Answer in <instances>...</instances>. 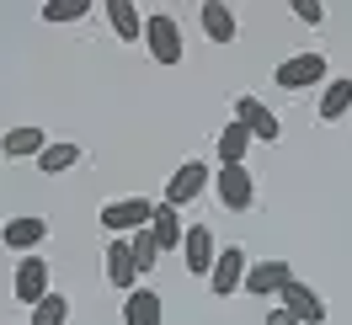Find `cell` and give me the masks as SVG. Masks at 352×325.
<instances>
[{
	"mask_svg": "<svg viewBox=\"0 0 352 325\" xmlns=\"http://www.w3.org/2000/svg\"><path fill=\"white\" fill-rule=\"evenodd\" d=\"M144 48H150L155 65H182L187 43H182V22H176L171 11H155V16H144Z\"/></svg>",
	"mask_w": 352,
	"mask_h": 325,
	"instance_id": "cell-1",
	"label": "cell"
},
{
	"mask_svg": "<svg viewBox=\"0 0 352 325\" xmlns=\"http://www.w3.org/2000/svg\"><path fill=\"white\" fill-rule=\"evenodd\" d=\"M150 218H155L150 197H112V203H102V229L107 235H139V229H150Z\"/></svg>",
	"mask_w": 352,
	"mask_h": 325,
	"instance_id": "cell-2",
	"label": "cell"
},
{
	"mask_svg": "<svg viewBox=\"0 0 352 325\" xmlns=\"http://www.w3.org/2000/svg\"><path fill=\"white\" fill-rule=\"evenodd\" d=\"M272 80L283 91H309V86H326V54H288L283 65L272 69Z\"/></svg>",
	"mask_w": 352,
	"mask_h": 325,
	"instance_id": "cell-3",
	"label": "cell"
},
{
	"mask_svg": "<svg viewBox=\"0 0 352 325\" xmlns=\"http://www.w3.org/2000/svg\"><path fill=\"white\" fill-rule=\"evenodd\" d=\"M214 192H219V203L230 214H245V208L256 203V181H251L245 166H219V171H214Z\"/></svg>",
	"mask_w": 352,
	"mask_h": 325,
	"instance_id": "cell-4",
	"label": "cell"
},
{
	"mask_svg": "<svg viewBox=\"0 0 352 325\" xmlns=\"http://www.w3.org/2000/svg\"><path fill=\"white\" fill-rule=\"evenodd\" d=\"M11 293H16V304L38 309V304L54 293V288H48V261L43 256H22L16 261V278H11Z\"/></svg>",
	"mask_w": 352,
	"mask_h": 325,
	"instance_id": "cell-5",
	"label": "cell"
},
{
	"mask_svg": "<svg viewBox=\"0 0 352 325\" xmlns=\"http://www.w3.org/2000/svg\"><path fill=\"white\" fill-rule=\"evenodd\" d=\"M43 240H48V218H38V214H16L0 224V245L16 251V256H32Z\"/></svg>",
	"mask_w": 352,
	"mask_h": 325,
	"instance_id": "cell-6",
	"label": "cell"
},
{
	"mask_svg": "<svg viewBox=\"0 0 352 325\" xmlns=\"http://www.w3.org/2000/svg\"><path fill=\"white\" fill-rule=\"evenodd\" d=\"M245 272H251L245 251H241V245H224L219 261H214V272H208V288H214V299H230V293H241V288H245Z\"/></svg>",
	"mask_w": 352,
	"mask_h": 325,
	"instance_id": "cell-7",
	"label": "cell"
},
{
	"mask_svg": "<svg viewBox=\"0 0 352 325\" xmlns=\"http://www.w3.org/2000/svg\"><path fill=\"white\" fill-rule=\"evenodd\" d=\"M208 181H214V171H208L203 160H187V166H176L171 181H166V203H171V208H187L192 197H203Z\"/></svg>",
	"mask_w": 352,
	"mask_h": 325,
	"instance_id": "cell-8",
	"label": "cell"
},
{
	"mask_svg": "<svg viewBox=\"0 0 352 325\" xmlns=\"http://www.w3.org/2000/svg\"><path fill=\"white\" fill-rule=\"evenodd\" d=\"M182 256H187V272H192V278H208L214 261H219V240H214V229H208V224H187Z\"/></svg>",
	"mask_w": 352,
	"mask_h": 325,
	"instance_id": "cell-9",
	"label": "cell"
},
{
	"mask_svg": "<svg viewBox=\"0 0 352 325\" xmlns=\"http://www.w3.org/2000/svg\"><path fill=\"white\" fill-rule=\"evenodd\" d=\"M288 282H294V267H288L283 256H267V261H256V267L245 272V293H256V299H278Z\"/></svg>",
	"mask_w": 352,
	"mask_h": 325,
	"instance_id": "cell-10",
	"label": "cell"
},
{
	"mask_svg": "<svg viewBox=\"0 0 352 325\" xmlns=\"http://www.w3.org/2000/svg\"><path fill=\"white\" fill-rule=\"evenodd\" d=\"M235 123H245L251 139H262V144H278V139H283L278 112L267 107V102H256V96H241V102H235Z\"/></svg>",
	"mask_w": 352,
	"mask_h": 325,
	"instance_id": "cell-11",
	"label": "cell"
},
{
	"mask_svg": "<svg viewBox=\"0 0 352 325\" xmlns=\"http://www.w3.org/2000/svg\"><path fill=\"white\" fill-rule=\"evenodd\" d=\"M278 304H283V309H288L299 325H326V299H320L309 282H299V278H294L283 293H278Z\"/></svg>",
	"mask_w": 352,
	"mask_h": 325,
	"instance_id": "cell-12",
	"label": "cell"
},
{
	"mask_svg": "<svg viewBox=\"0 0 352 325\" xmlns=\"http://www.w3.org/2000/svg\"><path fill=\"white\" fill-rule=\"evenodd\" d=\"M102 261H107V282H112V288H123V293H133V288H139V261H133V245H129L123 235L107 240Z\"/></svg>",
	"mask_w": 352,
	"mask_h": 325,
	"instance_id": "cell-13",
	"label": "cell"
},
{
	"mask_svg": "<svg viewBox=\"0 0 352 325\" xmlns=\"http://www.w3.org/2000/svg\"><path fill=\"white\" fill-rule=\"evenodd\" d=\"M198 22H203V32H208V43H235V38H241V22H235V11H230L224 0H203Z\"/></svg>",
	"mask_w": 352,
	"mask_h": 325,
	"instance_id": "cell-14",
	"label": "cell"
},
{
	"mask_svg": "<svg viewBox=\"0 0 352 325\" xmlns=\"http://www.w3.org/2000/svg\"><path fill=\"white\" fill-rule=\"evenodd\" d=\"M102 11H107L112 32H118L123 43H144V11H139L133 0H102Z\"/></svg>",
	"mask_w": 352,
	"mask_h": 325,
	"instance_id": "cell-15",
	"label": "cell"
},
{
	"mask_svg": "<svg viewBox=\"0 0 352 325\" xmlns=\"http://www.w3.org/2000/svg\"><path fill=\"white\" fill-rule=\"evenodd\" d=\"M150 235H155V245H160V251H182V240H187V224H182V208H171V203H155Z\"/></svg>",
	"mask_w": 352,
	"mask_h": 325,
	"instance_id": "cell-16",
	"label": "cell"
},
{
	"mask_svg": "<svg viewBox=\"0 0 352 325\" xmlns=\"http://www.w3.org/2000/svg\"><path fill=\"white\" fill-rule=\"evenodd\" d=\"M160 315H166V304L155 288H133L123 299V325H160Z\"/></svg>",
	"mask_w": 352,
	"mask_h": 325,
	"instance_id": "cell-17",
	"label": "cell"
},
{
	"mask_svg": "<svg viewBox=\"0 0 352 325\" xmlns=\"http://www.w3.org/2000/svg\"><path fill=\"white\" fill-rule=\"evenodd\" d=\"M43 150H48L43 128H11L6 139H0V155H6V160H38Z\"/></svg>",
	"mask_w": 352,
	"mask_h": 325,
	"instance_id": "cell-18",
	"label": "cell"
},
{
	"mask_svg": "<svg viewBox=\"0 0 352 325\" xmlns=\"http://www.w3.org/2000/svg\"><path fill=\"white\" fill-rule=\"evenodd\" d=\"M214 150H219V166H245V150H251V128L230 117V123L219 128V144H214Z\"/></svg>",
	"mask_w": 352,
	"mask_h": 325,
	"instance_id": "cell-19",
	"label": "cell"
},
{
	"mask_svg": "<svg viewBox=\"0 0 352 325\" xmlns=\"http://www.w3.org/2000/svg\"><path fill=\"white\" fill-rule=\"evenodd\" d=\"M352 107V80H326V91H320V123H342Z\"/></svg>",
	"mask_w": 352,
	"mask_h": 325,
	"instance_id": "cell-20",
	"label": "cell"
},
{
	"mask_svg": "<svg viewBox=\"0 0 352 325\" xmlns=\"http://www.w3.org/2000/svg\"><path fill=\"white\" fill-rule=\"evenodd\" d=\"M80 166V144H69V139H59V144H48L43 155H38V171L43 176H65Z\"/></svg>",
	"mask_w": 352,
	"mask_h": 325,
	"instance_id": "cell-21",
	"label": "cell"
},
{
	"mask_svg": "<svg viewBox=\"0 0 352 325\" xmlns=\"http://www.w3.org/2000/svg\"><path fill=\"white\" fill-rule=\"evenodd\" d=\"M129 245H133V261H139V278H150L155 261H160V245H155V235H150V229H139V235H129Z\"/></svg>",
	"mask_w": 352,
	"mask_h": 325,
	"instance_id": "cell-22",
	"label": "cell"
},
{
	"mask_svg": "<svg viewBox=\"0 0 352 325\" xmlns=\"http://www.w3.org/2000/svg\"><path fill=\"white\" fill-rule=\"evenodd\" d=\"M32 325H69V299L65 293H48V299L32 309Z\"/></svg>",
	"mask_w": 352,
	"mask_h": 325,
	"instance_id": "cell-23",
	"label": "cell"
},
{
	"mask_svg": "<svg viewBox=\"0 0 352 325\" xmlns=\"http://www.w3.org/2000/svg\"><path fill=\"white\" fill-rule=\"evenodd\" d=\"M91 16V0H48L43 5V22H80Z\"/></svg>",
	"mask_w": 352,
	"mask_h": 325,
	"instance_id": "cell-24",
	"label": "cell"
},
{
	"mask_svg": "<svg viewBox=\"0 0 352 325\" xmlns=\"http://www.w3.org/2000/svg\"><path fill=\"white\" fill-rule=\"evenodd\" d=\"M294 16L309 22V27H320V22H326V5H320V0H294Z\"/></svg>",
	"mask_w": 352,
	"mask_h": 325,
	"instance_id": "cell-25",
	"label": "cell"
},
{
	"mask_svg": "<svg viewBox=\"0 0 352 325\" xmlns=\"http://www.w3.org/2000/svg\"><path fill=\"white\" fill-rule=\"evenodd\" d=\"M267 325H299V320H294V315H288L283 304H272V309H267Z\"/></svg>",
	"mask_w": 352,
	"mask_h": 325,
	"instance_id": "cell-26",
	"label": "cell"
}]
</instances>
